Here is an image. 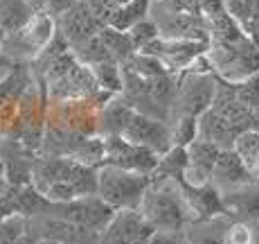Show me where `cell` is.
Masks as SVG:
<instances>
[{"label":"cell","mask_w":259,"mask_h":244,"mask_svg":"<svg viewBox=\"0 0 259 244\" xmlns=\"http://www.w3.org/2000/svg\"><path fill=\"white\" fill-rule=\"evenodd\" d=\"M32 186L50 203H68L97 195V167L72 158L41 156L32 163Z\"/></svg>","instance_id":"6da1fadb"},{"label":"cell","mask_w":259,"mask_h":244,"mask_svg":"<svg viewBox=\"0 0 259 244\" xmlns=\"http://www.w3.org/2000/svg\"><path fill=\"white\" fill-rule=\"evenodd\" d=\"M140 213L153 231H185L192 222V211L183 195L181 181L174 179L151 181L140 203Z\"/></svg>","instance_id":"7a4b0ae2"},{"label":"cell","mask_w":259,"mask_h":244,"mask_svg":"<svg viewBox=\"0 0 259 244\" xmlns=\"http://www.w3.org/2000/svg\"><path fill=\"white\" fill-rule=\"evenodd\" d=\"M59 34V23L52 14L36 12L27 25L3 34L0 39V54L12 63H32L38 61L41 54Z\"/></svg>","instance_id":"3957f363"},{"label":"cell","mask_w":259,"mask_h":244,"mask_svg":"<svg viewBox=\"0 0 259 244\" xmlns=\"http://www.w3.org/2000/svg\"><path fill=\"white\" fill-rule=\"evenodd\" d=\"M149 186V174L122 170L115 165H102L97 170V197L113 211H140Z\"/></svg>","instance_id":"277c9868"},{"label":"cell","mask_w":259,"mask_h":244,"mask_svg":"<svg viewBox=\"0 0 259 244\" xmlns=\"http://www.w3.org/2000/svg\"><path fill=\"white\" fill-rule=\"evenodd\" d=\"M217 99V82L210 71H185V77L178 79V91L174 99L176 118L189 116L201 118L210 111Z\"/></svg>","instance_id":"5b68a950"},{"label":"cell","mask_w":259,"mask_h":244,"mask_svg":"<svg viewBox=\"0 0 259 244\" xmlns=\"http://www.w3.org/2000/svg\"><path fill=\"white\" fill-rule=\"evenodd\" d=\"M104 138V165H115L122 170L140 172L151 177L153 170L158 167V156L151 149L136 145L126 141L124 136H102Z\"/></svg>","instance_id":"8992f818"},{"label":"cell","mask_w":259,"mask_h":244,"mask_svg":"<svg viewBox=\"0 0 259 244\" xmlns=\"http://www.w3.org/2000/svg\"><path fill=\"white\" fill-rule=\"evenodd\" d=\"M50 211H52L54 217H59V220L86 226L95 233H102L104 228L108 226V222L113 220V215L117 213V211H113L106 201H102L97 195L77 199V201H68V203H50L46 213H50Z\"/></svg>","instance_id":"52a82bcc"},{"label":"cell","mask_w":259,"mask_h":244,"mask_svg":"<svg viewBox=\"0 0 259 244\" xmlns=\"http://www.w3.org/2000/svg\"><path fill=\"white\" fill-rule=\"evenodd\" d=\"M122 136L126 141L142 145L151 152H156L158 156L167 154L174 147V133H171V124H167L165 120H158V118L144 116V113L136 111L131 116L128 124L124 127Z\"/></svg>","instance_id":"ba28073f"},{"label":"cell","mask_w":259,"mask_h":244,"mask_svg":"<svg viewBox=\"0 0 259 244\" xmlns=\"http://www.w3.org/2000/svg\"><path fill=\"white\" fill-rule=\"evenodd\" d=\"M207 50H210V43H205V41H181V39H162L160 37L158 41H153L151 46L140 50V52L153 54V57L160 59L171 73H181V71H189L196 59L207 54Z\"/></svg>","instance_id":"9c48e42d"},{"label":"cell","mask_w":259,"mask_h":244,"mask_svg":"<svg viewBox=\"0 0 259 244\" xmlns=\"http://www.w3.org/2000/svg\"><path fill=\"white\" fill-rule=\"evenodd\" d=\"M153 233V226L140 211H117L99 233V244H144Z\"/></svg>","instance_id":"30bf717a"},{"label":"cell","mask_w":259,"mask_h":244,"mask_svg":"<svg viewBox=\"0 0 259 244\" xmlns=\"http://www.w3.org/2000/svg\"><path fill=\"white\" fill-rule=\"evenodd\" d=\"M59 23V32L63 34L68 43H70L72 52L79 50L83 43H88L93 37H97L104 29V25L99 23V18L95 16V12L91 9V5L86 0L77 3L68 14H63L61 18H57Z\"/></svg>","instance_id":"8fae6325"},{"label":"cell","mask_w":259,"mask_h":244,"mask_svg":"<svg viewBox=\"0 0 259 244\" xmlns=\"http://www.w3.org/2000/svg\"><path fill=\"white\" fill-rule=\"evenodd\" d=\"M183 195L187 199V206L192 211V220L196 222H210L217 217L228 215V206H226V197L219 190L214 183L207 186H189V183L181 181Z\"/></svg>","instance_id":"7c38bea8"},{"label":"cell","mask_w":259,"mask_h":244,"mask_svg":"<svg viewBox=\"0 0 259 244\" xmlns=\"http://www.w3.org/2000/svg\"><path fill=\"white\" fill-rule=\"evenodd\" d=\"M185 149H187V170L183 181L189 183V186H207V183H212L214 165H217L223 147H219L212 141H205V138H196Z\"/></svg>","instance_id":"4fadbf2b"},{"label":"cell","mask_w":259,"mask_h":244,"mask_svg":"<svg viewBox=\"0 0 259 244\" xmlns=\"http://www.w3.org/2000/svg\"><path fill=\"white\" fill-rule=\"evenodd\" d=\"M212 183L219 190H241V188L252 186V172L248 170L246 161L239 156V152L235 147L230 149H221V156H219L217 165H214L212 174Z\"/></svg>","instance_id":"5bb4252c"},{"label":"cell","mask_w":259,"mask_h":244,"mask_svg":"<svg viewBox=\"0 0 259 244\" xmlns=\"http://www.w3.org/2000/svg\"><path fill=\"white\" fill-rule=\"evenodd\" d=\"M34 7L27 0H0V29L5 34L23 27L34 16Z\"/></svg>","instance_id":"9a60e30c"},{"label":"cell","mask_w":259,"mask_h":244,"mask_svg":"<svg viewBox=\"0 0 259 244\" xmlns=\"http://www.w3.org/2000/svg\"><path fill=\"white\" fill-rule=\"evenodd\" d=\"M151 5L153 0H128L126 5L115 9L113 14V21H111V27L115 29H122V32H128L133 25H138L140 21L151 16Z\"/></svg>","instance_id":"2e32d148"},{"label":"cell","mask_w":259,"mask_h":244,"mask_svg":"<svg viewBox=\"0 0 259 244\" xmlns=\"http://www.w3.org/2000/svg\"><path fill=\"white\" fill-rule=\"evenodd\" d=\"M99 34H102V41H104V46H106L108 52H111V57L119 63L128 61V59L138 52L136 43H133V39L128 32H122V29H115L108 25V27H104Z\"/></svg>","instance_id":"e0dca14e"},{"label":"cell","mask_w":259,"mask_h":244,"mask_svg":"<svg viewBox=\"0 0 259 244\" xmlns=\"http://www.w3.org/2000/svg\"><path fill=\"white\" fill-rule=\"evenodd\" d=\"M95 79H97L99 88L108 93H122L124 88V71H122V63L119 61H102L97 66H93Z\"/></svg>","instance_id":"ac0fdd59"},{"label":"cell","mask_w":259,"mask_h":244,"mask_svg":"<svg viewBox=\"0 0 259 244\" xmlns=\"http://www.w3.org/2000/svg\"><path fill=\"white\" fill-rule=\"evenodd\" d=\"M228 195H230L226 199L228 211L239 213V215L248 217V220H257L259 222V192L241 188V190L228 192Z\"/></svg>","instance_id":"d6986e66"},{"label":"cell","mask_w":259,"mask_h":244,"mask_svg":"<svg viewBox=\"0 0 259 244\" xmlns=\"http://www.w3.org/2000/svg\"><path fill=\"white\" fill-rule=\"evenodd\" d=\"M235 149L246 161L252 177H259V129H248L235 141Z\"/></svg>","instance_id":"ffe728a7"},{"label":"cell","mask_w":259,"mask_h":244,"mask_svg":"<svg viewBox=\"0 0 259 244\" xmlns=\"http://www.w3.org/2000/svg\"><path fill=\"white\" fill-rule=\"evenodd\" d=\"M174 133V147H187L198 138V118L181 116L171 124Z\"/></svg>","instance_id":"44dd1931"},{"label":"cell","mask_w":259,"mask_h":244,"mask_svg":"<svg viewBox=\"0 0 259 244\" xmlns=\"http://www.w3.org/2000/svg\"><path fill=\"white\" fill-rule=\"evenodd\" d=\"M27 235V217L25 215H14L0 220V244H16L21 237Z\"/></svg>","instance_id":"7402d4cb"},{"label":"cell","mask_w":259,"mask_h":244,"mask_svg":"<svg viewBox=\"0 0 259 244\" xmlns=\"http://www.w3.org/2000/svg\"><path fill=\"white\" fill-rule=\"evenodd\" d=\"M128 34H131V39H133V43H136L138 52L144 50V48H149L153 41H158V39L162 37L160 27H158V23L153 21L151 16L144 18V21H140L138 25H133V27L128 29Z\"/></svg>","instance_id":"603a6c76"},{"label":"cell","mask_w":259,"mask_h":244,"mask_svg":"<svg viewBox=\"0 0 259 244\" xmlns=\"http://www.w3.org/2000/svg\"><path fill=\"white\" fill-rule=\"evenodd\" d=\"M223 244H257L255 240V233L248 224H232L230 228L226 231L223 235Z\"/></svg>","instance_id":"cb8c5ba5"},{"label":"cell","mask_w":259,"mask_h":244,"mask_svg":"<svg viewBox=\"0 0 259 244\" xmlns=\"http://www.w3.org/2000/svg\"><path fill=\"white\" fill-rule=\"evenodd\" d=\"M144 244H189L185 231H156Z\"/></svg>","instance_id":"d4e9b609"},{"label":"cell","mask_w":259,"mask_h":244,"mask_svg":"<svg viewBox=\"0 0 259 244\" xmlns=\"http://www.w3.org/2000/svg\"><path fill=\"white\" fill-rule=\"evenodd\" d=\"M77 3L81 0H48V14H52L54 18H61L63 14H68Z\"/></svg>","instance_id":"484cf974"},{"label":"cell","mask_w":259,"mask_h":244,"mask_svg":"<svg viewBox=\"0 0 259 244\" xmlns=\"http://www.w3.org/2000/svg\"><path fill=\"white\" fill-rule=\"evenodd\" d=\"M201 3V14L205 18L219 16V14L226 12V0H198Z\"/></svg>","instance_id":"4316f807"},{"label":"cell","mask_w":259,"mask_h":244,"mask_svg":"<svg viewBox=\"0 0 259 244\" xmlns=\"http://www.w3.org/2000/svg\"><path fill=\"white\" fill-rule=\"evenodd\" d=\"M189 244H223V237H214V235H201V237H189Z\"/></svg>","instance_id":"83f0119b"},{"label":"cell","mask_w":259,"mask_h":244,"mask_svg":"<svg viewBox=\"0 0 259 244\" xmlns=\"http://www.w3.org/2000/svg\"><path fill=\"white\" fill-rule=\"evenodd\" d=\"M34 7V12H48V0H27Z\"/></svg>","instance_id":"f1b7e54d"},{"label":"cell","mask_w":259,"mask_h":244,"mask_svg":"<svg viewBox=\"0 0 259 244\" xmlns=\"http://www.w3.org/2000/svg\"><path fill=\"white\" fill-rule=\"evenodd\" d=\"M36 244H63L59 240H50V237H43V240H36Z\"/></svg>","instance_id":"f546056e"},{"label":"cell","mask_w":259,"mask_h":244,"mask_svg":"<svg viewBox=\"0 0 259 244\" xmlns=\"http://www.w3.org/2000/svg\"><path fill=\"white\" fill-rule=\"evenodd\" d=\"M111 3H113V5H117V7H122V5H126L128 0H111Z\"/></svg>","instance_id":"4dcf8cb0"}]
</instances>
